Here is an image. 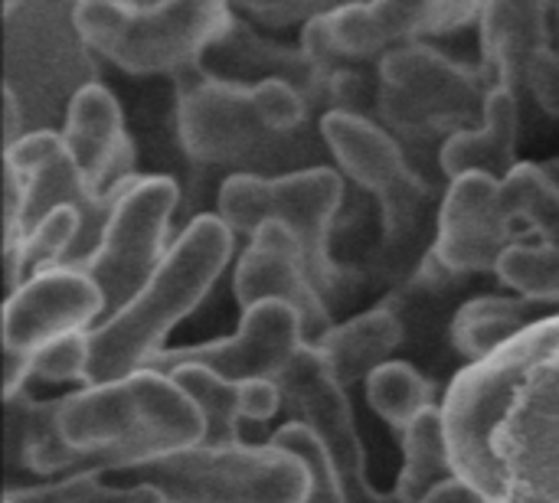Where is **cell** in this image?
Here are the masks:
<instances>
[{
  "label": "cell",
  "instance_id": "4316f807",
  "mask_svg": "<svg viewBox=\"0 0 559 503\" xmlns=\"http://www.w3.org/2000/svg\"><path fill=\"white\" fill-rule=\"evenodd\" d=\"M508 216L531 226L544 245L559 249V187L540 164H518L511 180L501 187Z\"/></svg>",
  "mask_w": 559,
  "mask_h": 503
},
{
  "label": "cell",
  "instance_id": "f1b7e54d",
  "mask_svg": "<svg viewBox=\"0 0 559 503\" xmlns=\"http://www.w3.org/2000/svg\"><path fill=\"white\" fill-rule=\"evenodd\" d=\"M82 236V216L69 206L49 213L36 229H29L20 242H16V268L20 278L29 282L39 272L49 268H66L75 242Z\"/></svg>",
  "mask_w": 559,
  "mask_h": 503
},
{
  "label": "cell",
  "instance_id": "5b68a950",
  "mask_svg": "<svg viewBox=\"0 0 559 503\" xmlns=\"http://www.w3.org/2000/svg\"><path fill=\"white\" fill-rule=\"evenodd\" d=\"M128 484L154 488L164 503H305L308 468L269 445H193L174 455L105 471Z\"/></svg>",
  "mask_w": 559,
  "mask_h": 503
},
{
  "label": "cell",
  "instance_id": "f35d334b",
  "mask_svg": "<svg viewBox=\"0 0 559 503\" xmlns=\"http://www.w3.org/2000/svg\"><path fill=\"white\" fill-rule=\"evenodd\" d=\"M7 503H10V501H7Z\"/></svg>",
  "mask_w": 559,
  "mask_h": 503
},
{
  "label": "cell",
  "instance_id": "4fadbf2b",
  "mask_svg": "<svg viewBox=\"0 0 559 503\" xmlns=\"http://www.w3.org/2000/svg\"><path fill=\"white\" fill-rule=\"evenodd\" d=\"M3 164L13 167L26 187V203H23V223H20V239L36 229L49 213L69 206L82 216V236L66 262V268H79L102 242V232L108 226V216L115 209V200L118 193L128 187H121L115 196H95L79 167L72 164L66 144H62V134L59 131H49V128H39V131H23V137L16 144L7 147L3 154Z\"/></svg>",
  "mask_w": 559,
  "mask_h": 503
},
{
  "label": "cell",
  "instance_id": "7a4b0ae2",
  "mask_svg": "<svg viewBox=\"0 0 559 503\" xmlns=\"http://www.w3.org/2000/svg\"><path fill=\"white\" fill-rule=\"evenodd\" d=\"M59 432L85 455L88 468L111 471L203 445L206 426L174 376L138 370L124 380L62 396Z\"/></svg>",
  "mask_w": 559,
  "mask_h": 503
},
{
  "label": "cell",
  "instance_id": "e0dca14e",
  "mask_svg": "<svg viewBox=\"0 0 559 503\" xmlns=\"http://www.w3.org/2000/svg\"><path fill=\"white\" fill-rule=\"evenodd\" d=\"M105 321L98 285L79 268H49L23 282L3 308V354H36L56 337L85 334L92 321Z\"/></svg>",
  "mask_w": 559,
  "mask_h": 503
},
{
  "label": "cell",
  "instance_id": "30bf717a",
  "mask_svg": "<svg viewBox=\"0 0 559 503\" xmlns=\"http://www.w3.org/2000/svg\"><path fill=\"white\" fill-rule=\"evenodd\" d=\"M485 3H409V0H377V3H344L305 23V59L308 65L331 69L341 59H364L396 43L449 33L472 20H481ZM390 52V49H386Z\"/></svg>",
  "mask_w": 559,
  "mask_h": 503
},
{
  "label": "cell",
  "instance_id": "9c48e42d",
  "mask_svg": "<svg viewBox=\"0 0 559 503\" xmlns=\"http://www.w3.org/2000/svg\"><path fill=\"white\" fill-rule=\"evenodd\" d=\"M380 75V108L406 131L468 124L475 118L485 121V105L495 92L485 72H472L423 43L383 52Z\"/></svg>",
  "mask_w": 559,
  "mask_h": 503
},
{
  "label": "cell",
  "instance_id": "d6a6232c",
  "mask_svg": "<svg viewBox=\"0 0 559 503\" xmlns=\"http://www.w3.org/2000/svg\"><path fill=\"white\" fill-rule=\"evenodd\" d=\"M527 92L547 115L559 118V52L554 46L534 52L527 65Z\"/></svg>",
  "mask_w": 559,
  "mask_h": 503
},
{
  "label": "cell",
  "instance_id": "f546056e",
  "mask_svg": "<svg viewBox=\"0 0 559 503\" xmlns=\"http://www.w3.org/2000/svg\"><path fill=\"white\" fill-rule=\"evenodd\" d=\"M495 272L521 298H531L540 304H559V249L554 245L514 242L501 255Z\"/></svg>",
  "mask_w": 559,
  "mask_h": 503
},
{
  "label": "cell",
  "instance_id": "8fae6325",
  "mask_svg": "<svg viewBox=\"0 0 559 503\" xmlns=\"http://www.w3.org/2000/svg\"><path fill=\"white\" fill-rule=\"evenodd\" d=\"M177 128L183 151L193 160L216 167L265 160L292 147V137L269 131L255 85L216 79L210 72H200L197 82H183Z\"/></svg>",
  "mask_w": 559,
  "mask_h": 503
},
{
  "label": "cell",
  "instance_id": "d4e9b609",
  "mask_svg": "<svg viewBox=\"0 0 559 503\" xmlns=\"http://www.w3.org/2000/svg\"><path fill=\"white\" fill-rule=\"evenodd\" d=\"M174 383L197 403L206 435L203 445L210 448H226L239 445V383H229L203 367H180L170 373Z\"/></svg>",
  "mask_w": 559,
  "mask_h": 503
},
{
  "label": "cell",
  "instance_id": "7402d4cb",
  "mask_svg": "<svg viewBox=\"0 0 559 503\" xmlns=\"http://www.w3.org/2000/svg\"><path fill=\"white\" fill-rule=\"evenodd\" d=\"M403 344V321L386 311L373 308L367 314L350 318L347 324H334V331L318 344V357L331 370V376L347 390L360 380H370L390 354Z\"/></svg>",
  "mask_w": 559,
  "mask_h": 503
},
{
  "label": "cell",
  "instance_id": "484cf974",
  "mask_svg": "<svg viewBox=\"0 0 559 503\" xmlns=\"http://www.w3.org/2000/svg\"><path fill=\"white\" fill-rule=\"evenodd\" d=\"M367 403L386 426H393L403 435L413 426V419L432 409V386L416 367L390 360L377 373H370Z\"/></svg>",
  "mask_w": 559,
  "mask_h": 503
},
{
  "label": "cell",
  "instance_id": "6da1fadb",
  "mask_svg": "<svg viewBox=\"0 0 559 503\" xmlns=\"http://www.w3.org/2000/svg\"><path fill=\"white\" fill-rule=\"evenodd\" d=\"M233 255V232L213 213L197 216L167 249L160 268L118 314L88 331V383L105 386L164 354L167 334L210 295Z\"/></svg>",
  "mask_w": 559,
  "mask_h": 503
},
{
  "label": "cell",
  "instance_id": "d590c367",
  "mask_svg": "<svg viewBox=\"0 0 559 503\" xmlns=\"http://www.w3.org/2000/svg\"><path fill=\"white\" fill-rule=\"evenodd\" d=\"M423 503H488L472 484H465V481H459V478H452V481H445L442 488H436L429 498Z\"/></svg>",
  "mask_w": 559,
  "mask_h": 503
},
{
  "label": "cell",
  "instance_id": "d6986e66",
  "mask_svg": "<svg viewBox=\"0 0 559 503\" xmlns=\"http://www.w3.org/2000/svg\"><path fill=\"white\" fill-rule=\"evenodd\" d=\"M547 3H485L481 7V56L491 88H504L521 101L527 92V65L537 49L550 46Z\"/></svg>",
  "mask_w": 559,
  "mask_h": 503
},
{
  "label": "cell",
  "instance_id": "1f68e13d",
  "mask_svg": "<svg viewBox=\"0 0 559 503\" xmlns=\"http://www.w3.org/2000/svg\"><path fill=\"white\" fill-rule=\"evenodd\" d=\"M29 376L46 383H88V331L56 337L29 354Z\"/></svg>",
  "mask_w": 559,
  "mask_h": 503
},
{
  "label": "cell",
  "instance_id": "277c9868",
  "mask_svg": "<svg viewBox=\"0 0 559 503\" xmlns=\"http://www.w3.org/2000/svg\"><path fill=\"white\" fill-rule=\"evenodd\" d=\"M488 503H559V314L495 416Z\"/></svg>",
  "mask_w": 559,
  "mask_h": 503
},
{
  "label": "cell",
  "instance_id": "8d00e7d4",
  "mask_svg": "<svg viewBox=\"0 0 559 503\" xmlns=\"http://www.w3.org/2000/svg\"><path fill=\"white\" fill-rule=\"evenodd\" d=\"M20 121H23V108H20L16 95H13L10 88H3V137H7V147L16 144V141L23 137V134L16 131Z\"/></svg>",
  "mask_w": 559,
  "mask_h": 503
},
{
  "label": "cell",
  "instance_id": "2e32d148",
  "mask_svg": "<svg viewBox=\"0 0 559 503\" xmlns=\"http://www.w3.org/2000/svg\"><path fill=\"white\" fill-rule=\"evenodd\" d=\"M233 291L242 311L265 304V301H282L292 311H298L301 327H305V347L311 350H318V344L334 331L331 311L308 275V265L295 236L275 219L265 223L249 239L246 252L239 255Z\"/></svg>",
  "mask_w": 559,
  "mask_h": 503
},
{
  "label": "cell",
  "instance_id": "cb8c5ba5",
  "mask_svg": "<svg viewBox=\"0 0 559 503\" xmlns=\"http://www.w3.org/2000/svg\"><path fill=\"white\" fill-rule=\"evenodd\" d=\"M403 455L406 458L396 484V494L403 503H423L436 488L455 478L442 409L432 406L419 419H413V426L403 432Z\"/></svg>",
  "mask_w": 559,
  "mask_h": 503
},
{
  "label": "cell",
  "instance_id": "ba28073f",
  "mask_svg": "<svg viewBox=\"0 0 559 503\" xmlns=\"http://www.w3.org/2000/svg\"><path fill=\"white\" fill-rule=\"evenodd\" d=\"M321 137L341 170L380 200L383 252H393L396 262L409 249L416 232H423V206L429 200L426 180L413 173L400 144L357 111H328L321 118Z\"/></svg>",
  "mask_w": 559,
  "mask_h": 503
},
{
  "label": "cell",
  "instance_id": "ac0fdd59",
  "mask_svg": "<svg viewBox=\"0 0 559 503\" xmlns=\"http://www.w3.org/2000/svg\"><path fill=\"white\" fill-rule=\"evenodd\" d=\"M62 144L95 196H115L134 180V144L115 95L102 82L75 88L66 108Z\"/></svg>",
  "mask_w": 559,
  "mask_h": 503
},
{
  "label": "cell",
  "instance_id": "7c38bea8",
  "mask_svg": "<svg viewBox=\"0 0 559 503\" xmlns=\"http://www.w3.org/2000/svg\"><path fill=\"white\" fill-rule=\"evenodd\" d=\"M282 393V409L292 412V422L305 426L321 448L328 452L347 503H403L400 494H380L367 478V452L354 426L347 390L331 376L318 350L305 347L285 373L275 380Z\"/></svg>",
  "mask_w": 559,
  "mask_h": 503
},
{
  "label": "cell",
  "instance_id": "3957f363",
  "mask_svg": "<svg viewBox=\"0 0 559 503\" xmlns=\"http://www.w3.org/2000/svg\"><path fill=\"white\" fill-rule=\"evenodd\" d=\"M79 39L111 65L131 75L187 72L197 59L223 43L233 26L229 3L170 0V3H118L82 0L72 7Z\"/></svg>",
  "mask_w": 559,
  "mask_h": 503
},
{
  "label": "cell",
  "instance_id": "4dcf8cb0",
  "mask_svg": "<svg viewBox=\"0 0 559 503\" xmlns=\"http://www.w3.org/2000/svg\"><path fill=\"white\" fill-rule=\"evenodd\" d=\"M272 445L295 455L305 468H308V498L305 503H347L344 484L328 458V452L321 448V442L298 422H285L275 435Z\"/></svg>",
  "mask_w": 559,
  "mask_h": 503
},
{
  "label": "cell",
  "instance_id": "83f0119b",
  "mask_svg": "<svg viewBox=\"0 0 559 503\" xmlns=\"http://www.w3.org/2000/svg\"><path fill=\"white\" fill-rule=\"evenodd\" d=\"M10 503H164V498L147 484H105L102 468H85L66 475L52 484L7 488Z\"/></svg>",
  "mask_w": 559,
  "mask_h": 503
},
{
  "label": "cell",
  "instance_id": "52a82bcc",
  "mask_svg": "<svg viewBox=\"0 0 559 503\" xmlns=\"http://www.w3.org/2000/svg\"><path fill=\"white\" fill-rule=\"evenodd\" d=\"M180 203L170 177H134L115 200L98 249L79 265L105 298V321L118 314L160 268L170 245L167 226Z\"/></svg>",
  "mask_w": 559,
  "mask_h": 503
},
{
  "label": "cell",
  "instance_id": "603a6c76",
  "mask_svg": "<svg viewBox=\"0 0 559 503\" xmlns=\"http://www.w3.org/2000/svg\"><path fill=\"white\" fill-rule=\"evenodd\" d=\"M557 314L559 311H554V304H540L531 298L485 295L459 308L452 321V344L462 357L478 363Z\"/></svg>",
  "mask_w": 559,
  "mask_h": 503
},
{
  "label": "cell",
  "instance_id": "44dd1931",
  "mask_svg": "<svg viewBox=\"0 0 559 503\" xmlns=\"http://www.w3.org/2000/svg\"><path fill=\"white\" fill-rule=\"evenodd\" d=\"M7 465L23 468L36 478L85 471V455H79L59 432V399L33 403L26 393L7 399Z\"/></svg>",
  "mask_w": 559,
  "mask_h": 503
},
{
  "label": "cell",
  "instance_id": "836d02e7",
  "mask_svg": "<svg viewBox=\"0 0 559 503\" xmlns=\"http://www.w3.org/2000/svg\"><path fill=\"white\" fill-rule=\"evenodd\" d=\"M282 409V393L275 380L239 383V416L249 422H269Z\"/></svg>",
  "mask_w": 559,
  "mask_h": 503
},
{
  "label": "cell",
  "instance_id": "5bb4252c",
  "mask_svg": "<svg viewBox=\"0 0 559 503\" xmlns=\"http://www.w3.org/2000/svg\"><path fill=\"white\" fill-rule=\"evenodd\" d=\"M301 350H305V327L298 311H292L282 301H265L242 311L239 334L197 347L164 350L144 370L170 376L180 367H203L229 383L278 380Z\"/></svg>",
  "mask_w": 559,
  "mask_h": 503
},
{
  "label": "cell",
  "instance_id": "9a60e30c",
  "mask_svg": "<svg viewBox=\"0 0 559 503\" xmlns=\"http://www.w3.org/2000/svg\"><path fill=\"white\" fill-rule=\"evenodd\" d=\"M498 180L462 177L452 180L436 223V242L429 259L445 275L495 272L501 255L514 245V219L504 209Z\"/></svg>",
  "mask_w": 559,
  "mask_h": 503
},
{
  "label": "cell",
  "instance_id": "e575fe53",
  "mask_svg": "<svg viewBox=\"0 0 559 503\" xmlns=\"http://www.w3.org/2000/svg\"><path fill=\"white\" fill-rule=\"evenodd\" d=\"M252 16H259L262 23H292L298 16H321L331 10V3H242Z\"/></svg>",
  "mask_w": 559,
  "mask_h": 503
},
{
  "label": "cell",
  "instance_id": "8992f818",
  "mask_svg": "<svg viewBox=\"0 0 559 503\" xmlns=\"http://www.w3.org/2000/svg\"><path fill=\"white\" fill-rule=\"evenodd\" d=\"M344 177L334 167H308L282 177L233 173L216 196V216L233 236H255L265 223H282L308 265L321 298L337 288V265L328 249L331 223L344 203Z\"/></svg>",
  "mask_w": 559,
  "mask_h": 503
},
{
  "label": "cell",
  "instance_id": "ffe728a7",
  "mask_svg": "<svg viewBox=\"0 0 559 503\" xmlns=\"http://www.w3.org/2000/svg\"><path fill=\"white\" fill-rule=\"evenodd\" d=\"M518 128H521V101L495 88L485 105V121L478 128L455 131L439 154V167L449 180L462 177H491L508 183L518 170Z\"/></svg>",
  "mask_w": 559,
  "mask_h": 503
},
{
  "label": "cell",
  "instance_id": "74e56055",
  "mask_svg": "<svg viewBox=\"0 0 559 503\" xmlns=\"http://www.w3.org/2000/svg\"><path fill=\"white\" fill-rule=\"evenodd\" d=\"M544 170H547V173L554 177V183H557V187H559V157H557V160H554V164H550V167H544Z\"/></svg>",
  "mask_w": 559,
  "mask_h": 503
}]
</instances>
